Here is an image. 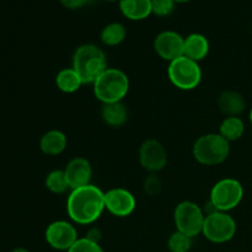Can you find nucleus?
<instances>
[{"instance_id":"obj_10","label":"nucleus","mask_w":252,"mask_h":252,"mask_svg":"<svg viewBox=\"0 0 252 252\" xmlns=\"http://www.w3.org/2000/svg\"><path fill=\"white\" fill-rule=\"evenodd\" d=\"M139 162L150 174H157L166 166V149L159 140L147 139L139 148Z\"/></svg>"},{"instance_id":"obj_23","label":"nucleus","mask_w":252,"mask_h":252,"mask_svg":"<svg viewBox=\"0 0 252 252\" xmlns=\"http://www.w3.org/2000/svg\"><path fill=\"white\" fill-rule=\"evenodd\" d=\"M191 246L192 238L179 230L172 233L167 240V248L170 252H189L191 250Z\"/></svg>"},{"instance_id":"obj_6","label":"nucleus","mask_w":252,"mask_h":252,"mask_svg":"<svg viewBox=\"0 0 252 252\" xmlns=\"http://www.w3.org/2000/svg\"><path fill=\"white\" fill-rule=\"evenodd\" d=\"M244 198V187L238 180L226 177L217 182L211 189L209 201L219 212L228 213L236 208Z\"/></svg>"},{"instance_id":"obj_24","label":"nucleus","mask_w":252,"mask_h":252,"mask_svg":"<svg viewBox=\"0 0 252 252\" xmlns=\"http://www.w3.org/2000/svg\"><path fill=\"white\" fill-rule=\"evenodd\" d=\"M66 252H105L100 244L89 240L85 236L79 238L76 243Z\"/></svg>"},{"instance_id":"obj_31","label":"nucleus","mask_w":252,"mask_h":252,"mask_svg":"<svg viewBox=\"0 0 252 252\" xmlns=\"http://www.w3.org/2000/svg\"><path fill=\"white\" fill-rule=\"evenodd\" d=\"M249 118H250V122H251V125H252V107H251V110H250V113H249Z\"/></svg>"},{"instance_id":"obj_4","label":"nucleus","mask_w":252,"mask_h":252,"mask_svg":"<svg viewBox=\"0 0 252 252\" xmlns=\"http://www.w3.org/2000/svg\"><path fill=\"white\" fill-rule=\"evenodd\" d=\"M193 157L199 164L206 166L219 165L228 159L230 154V143L219 133L201 135L192 148Z\"/></svg>"},{"instance_id":"obj_3","label":"nucleus","mask_w":252,"mask_h":252,"mask_svg":"<svg viewBox=\"0 0 252 252\" xmlns=\"http://www.w3.org/2000/svg\"><path fill=\"white\" fill-rule=\"evenodd\" d=\"M93 86L95 97L103 105L121 102L129 91V79L121 69L107 68L96 79Z\"/></svg>"},{"instance_id":"obj_9","label":"nucleus","mask_w":252,"mask_h":252,"mask_svg":"<svg viewBox=\"0 0 252 252\" xmlns=\"http://www.w3.org/2000/svg\"><path fill=\"white\" fill-rule=\"evenodd\" d=\"M44 238L51 248L59 251H68L79 239L75 226L66 220H56L49 224Z\"/></svg>"},{"instance_id":"obj_19","label":"nucleus","mask_w":252,"mask_h":252,"mask_svg":"<svg viewBox=\"0 0 252 252\" xmlns=\"http://www.w3.org/2000/svg\"><path fill=\"white\" fill-rule=\"evenodd\" d=\"M56 85L62 93L73 94L80 89L83 81L73 68H64L57 74Z\"/></svg>"},{"instance_id":"obj_20","label":"nucleus","mask_w":252,"mask_h":252,"mask_svg":"<svg viewBox=\"0 0 252 252\" xmlns=\"http://www.w3.org/2000/svg\"><path fill=\"white\" fill-rule=\"evenodd\" d=\"M245 132V125L240 117H226L219 127V134L229 143L240 139Z\"/></svg>"},{"instance_id":"obj_15","label":"nucleus","mask_w":252,"mask_h":252,"mask_svg":"<svg viewBox=\"0 0 252 252\" xmlns=\"http://www.w3.org/2000/svg\"><path fill=\"white\" fill-rule=\"evenodd\" d=\"M209 53V42L201 33H191L185 38L184 56L199 63Z\"/></svg>"},{"instance_id":"obj_28","label":"nucleus","mask_w":252,"mask_h":252,"mask_svg":"<svg viewBox=\"0 0 252 252\" xmlns=\"http://www.w3.org/2000/svg\"><path fill=\"white\" fill-rule=\"evenodd\" d=\"M85 238L89 239V240L94 241V243L100 244L101 239H102V231H101L98 228H95V226H94V228L89 229L88 233H86Z\"/></svg>"},{"instance_id":"obj_27","label":"nucleus","mask_w":252,"mask_h":252,"mask_svg":"<svg viewBox=\"0 0 252 252\" xmlns=\"http://www.w3.org/2000/svg\"><path fill=\"white\" fill-rule=\"evenodd\" d=\"M61 4L63 5L65 9H70V10H76L80 9V7L85 6L90 0H59Z\"/></svg>"},{"instance_id":"obj_17","label":"nucleus","mask_w":252,"mask_h":252,"mask_svg":"<svg viewBox=\"0 0 252 252\" xmlns=\"http://www.w3.org/2000/svg\"><path fill=\"white\" fill-rule=\"evenodd\" d=\"M66 144H68L66 135L58 129L48 130L42 135L39 140V148L42 153L46 155H52V157L62 154L65 150Z\"/></svg>"},{"instance_id":"obj_21","label":"nucleus","mask_w":252,"mask_h":252,"mask_svg":"<svg viewBox=\"0 0 252 252\" xmlns=\"http://www.w3.org/2000/svg\"><path fill=\"white\" fill-rule=\"evenodd\" d=\"M126 36H127V30L120 22H111L101 31V41L108 47L121 44L125 41Z\"/></svg>"},{"instance_id":"obj_13","label":"nucleus","mask_w":252,"mask_h":252,"mask_svg":"<svg viewBox=\"0 0 252 252\" xmlns=\"http://www.w3.org/2000/svg\"><path fill=\"white\" fill-rule=\"evenodd\" d=\"M64 174H65L69 189H80V187L90 185L91 176H93V167H91L90 161L88 159L78 157L71 159L66 164Z\"/></svg>"},{"instance_id":"obj_5","label":"nucleus","mask_w":252,"mask_h":252,"mask_svg":"<svg viewBox=\"0 0 252 252\" xmlns=\"http://www.w3.org/2000/svg\"><path fill=\"white\" fill-rule=\"evenodd\" d=\"M167 75L175 88L189 91L196 89L201 84L202 69L197 62L182 56L170 62Z\"/></svg>"},{"instance_id":"obj_11","label":"nucleus","mask_w":252,"mask_h":252,"mask_svg":"<svg viewBox=\"0 0 252 252\" xmlns=\"http://www.w3.org/2000/svg\"><path fill=\"white\" fill-rule=\"evenodd\" d=\"M105 207L112 216L126 218L135 211L137 201L132 192L122 187H116L105 192Z\"/></svg>"},{"instance_id":"obj_12","label":"nucleus","mask_w":252,"mask_h":252,"mask_svg":"<svg viewBox=\"0 0 252 252\" xmlns=\"http://www.w3.org/2000/svg\"><path fill=\"white\" fill-rule=\"evenodd\" d=\"M185 38L176 31H162L155 37L154 49L158 56L170 62L184 56Z\"/></svg>"},{"instance_id":"obj_2","label":"nucleus","mask_w":252,"mask_h":252,"mask_svg":"<svg viewBox=\"0 0 252 252\" xmlns=\"http://www.w3.org/2000/svg\"><path fill=\"white\" fill-rule=\"evenodd\" d=\"M71 68L79 74L83 84H94L107 69L105 52L93 43L81 44L74 52Z\"/></svg>"},{"instance_id":"obj_30","label":"nucleus","mask_w":252,"mask_h":252,"mask_svg":"<svg viewBox=\"0 0 252 252\" xmlns=\"http://www.w3.org/2000/svg\"><path fill=\"white\" fill-rule=\"evenodd\" d=\"M174 1L176 2V4H186V2L191 1V0H174Z\"/></svg>"},{"instance_id":"obj_1","label":"nucleus","mask_w":252,"mask_h":252,"mask_svg":"<svg viewBox=\"0 0 252 252\" xmlns=\"http://www.w3.org/2000/svg\"><path fill=\"white\" fill-rule=\"evenodd\" d=\"M105 209V192L91 184L71 189L66 201L69 218L80 225L94 224Z\"/></svg>"},{"instance_id":"obj_8","label":"nucleus","mask_w":252,"mask_h":252,"mask_svg":"<svg viewBox=\"0 0 252 252\" xmlns=\"http://www.w3.org/2000/svg\"><path fill=\"white\" fill-rule=\"evenodd\" d=\"M202 234L211 243H228L236 234V221L226 212H216L206 216Z\"/></svg>"},{"instance_id":"obj_7","label":"nucleus","mask_w":252,"mask_h":252,"mask_svg":"<svg viewBox=\"0 0 252 252\" xmlns=\"http://www.w3.org/2000/svg\"><path fill=\"white\" fill-rule=\"evenodd\" d=\"M206 214L197 203L192 201H184L179 203L174 212V220L177 230L194 238L203 230Z\"/></svg>"},{"instance_id":"obj_14","label":"nucleus","mask_w":252,"mask_h":252,"mask_svg":"<svg viewBox=\"0 0 252 252\" xmlns=\"http://www.w3.org/2000/svg\"><path fill=\"white\" fill-rule=\"evenodd\" d=\"M218 107L226 117H239L246 108V101L239 91L226 90L218 98Z\"/></svg>"},{"instance_id":"obj_29","label":"nucleus","mask_w":252,"mask_h":252,"mask_svg":"<svg viewBox=\"0 0 252 252\" xmlns=\"http://www.w3.org/2000/svg\"><path fill=\"white\" fill-rule=\"evenodd\" d=\"M11 252H30L27 249H24V248H17V249H14Z\"/></svg>"},{"instance_id":"obj_32","label":"nucleus","mask_w":252,"mask_h":252,"mask_svg":"<svg viewBox=\"0 0 252 252\" xmlns=\"http://www.w3.org/2000/svg\"><path fill=\"white\" fill-rule=\"evenodd\" d=\"M107 1H117V0H107ZM120 1V0H118Z\"/></svg>"},{"instance_id":"obj_22","label":"nucleus","mask_w":252,"mask_h":252,"mask_svg":"<svg viewBox=\"0 0 252 252\" xmlns=\"http://www.w3.org/2000/svg\"><path fill=\"white\" fill-rule=\"evenodd\" d=\"M46 187L56 194H62L69 189L64 170H53L46 177Z\"/></svg>"},{"instance_id":"obj_25","label":"nucleus","mask_w":252,"mask_h":252,"mask_svg":"<svg viewBox=\"0 0 252 252\" xmlns=\"http://www.w3.org/2000/svg\"><path fill=\"white\" fill-rule=\"evenodd\" d=\"M175 5L174 0H152V12L160 17L169 16L174 11Z\"/></svg>"},{"instance_id":"obj_18","label":"nucleus","mask_w":252,"mask_h":252,"mask_svg":"<svg viewBox=\"0 0 252 252\" xmlns=\"http://www.w3.org/2000/svg\"><path fill=\"white\" fill-rule=\"evenodd\" d=\"M101 118L107 126L112 128H120L127 122L128 111L123 102L105 103L101 108Z\"/></svg>"},{"instance_id":"obj_16","label":"nucleus","mask_w":252,"mask_h":252,"mask_svg":"<svg viewBox=\"0 0 252 252\" xmlns=\"http://www.w3.org/2000/svg\"><path fill=\"white\" fill-rule=\"evenodd\" d=\"M118 2L123 16L132 21H140L153 14L152 0H120Z\"/></svg>"},{"instance_id":"obj_26","label":"nucleus","mask_w":252,"mask_h":252,"mask_svg":"<svg viewBox=\"0 0 252 252\" xmlns=\"http://www.w3.org/2000/svg\"><path fill=\"white\" fill-rule=\"evenodd\" d=\"M143 187H144V192L147 194H149V196H158L161 192L162 182L157 174H150L149 176L145 177Z\"/></svg>"}]
</instances>
